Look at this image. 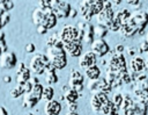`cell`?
<instances>
[{
    "mask_svg": "<svg viewBox=\"0 0 148 115\" xmlns=\"http://www.w3.org/2000/svg\"><path fill=\"white\" fill-rule=\"evenodd\" d=\"M61 112V105L57 100L47 101L44 106V113L46 115H59Z\"/></svg>",
    "mask_w": 148,
    "mask_h": 115,
    "instance_id": "cell-16",
    "label": "cell"
},
{
    "mask_svg": "<svg viewBox=\"0 0 148 115\" xmlns=\"http://www.w3.org/2000/svg\"><path fill=\"white\" fill-rule=\"evenodd\" d=\"M39 101L37 99H35L30 93H25L23 95V99H22V106L24 108H34Z\"/></svg>",
    "mask_w": 148,
    "mask_h": 115,
    "instance_id": "cell-21",
    "label": "cell"
},
{
    "mask_svg": "<svg viewBox=\"0 0 148 115\" xmlns=\"http://www.w3.org/2000/svg\"><path fill=\"white\" fill-rule=\"evenodd\" d=\"M88 88L96 93V92H103V93H109L112 89L111 84L105 79V78H99L97 80H89L88 82Z\"/></svg>",
    "mask_w": 148,
    "mask_h": 115,
    "instance_id": "cell-4",
    "label": "cell"
},
{
    "mask_svg": "<svg viewBox=\"0 0 148 115\" xmlns=\"http://www.w3.org/2000/svg\"><path fill=\"white\" fill-rule=\"evenodd\" d=\"M24 51H25L27 53H32V52L35 51V45H34V43H28V44L24 46Z\"/></svg>",
    "mask_w": 148,
    "mask_h": 115,
    "instance_id": "cell-36",
    "label": "cell"
},
{
    "mask_svg": "<svg viewBox=\"0 0 148 115\" xmlns=\"http://www.w3.org/2000/svg\"><path fill=\"white\" fill-rule=\"evenodd\" d=\"M126 52H127L131 57L134 58V55L136 53V48H135V46H127V48H126Z\"/></svg>",
    "mask_w": 148,
    "mask_h": 115,
    "instance_id": "cell-38",
    "label": "cell"
},
{
    "mask_svg": "<svg viewBox=\"0 0 148 115\" xmlns=\"http://www.w3.org/2000/svg\"><path fill=\"white\" fill-rule=\"evenodd\" d=\"M0 115H8V112L6 110V108L3 106L0 107Z\"/></svg>",
    "mask_w": 148,
    "mask_h": 115,
    "instance_id": "cell-44",
    "label": "cell"
},
{
    "mask_svg": "<svg viewBox=\"0 0 148 115\" xmlns=\"http://www.w3.org/2000/svg\"><path fill=\"white\" fill-rule=\"evenodd\" d=\"M58 42H60V38H59V34H58V35L53 34V35H51V36L47 38V41H46V46H51V45H54V44H57Z\"/></svg>",
    "mask_w": 148,
    "mask_h": 115,
    "instance_id": "cell-32",
    "label": "cell"
},
{
    "mask_svg": "<svg viewBox=\"0 0 148 115\" xmlns=\"http://www.w3.org/2000/svg\"><path fill=\"white\" fill-rule=\"evenodd\" d=\"M139 52H148V41L146 38L140 41L139 44Z\"/></svg>",
    "mask_w": 148,
    "mask_h": 115,
    "instance_id": "cell-33",
    "label": "cell"
},
{
    "mask_svg": "<svg viewBox=\"0 0 148 115\" xmlns=\"http://www.w3.org/2000/svg\"><path fill=\"white\" fill-rule=\"evenodd\" d=\"M57 21H58V17L53 14V12L52 13H49V14H46L45 15V19H44V21H43V26L44 27H46L47 29H52L53 27H56V24H57ZM40 26V24H39Z\"/></svg>",
    "mask_w": 148,
    "mask_h": 115,
    "instance_id": "cell-23",
    "label": "cell"
},
{
    "mask_svg": "<svg viewBox=\"0 0 148 115\" xmlns=\"http://www.w3.org/2000/svg\"><path fill=\"white\" fill-rule=\"evenodd\" d=\"M49 62L57 69V70H62L67 65V58H66V52L64 50V44L62 42H58L54 45L46 46V52H45Z\"/></svg>",
    "mask_w": 148,
    "mask_h": 115,
    "instance_id": "cell-1",
    "label": "cell"
},
{
    "mask_svg": "<svg viewBox=\"0 0 148 115\" xmlns=\"http://www.w3.org/2000/svg\"><path fill=\"white\" fill-rule=\"evenodd\" d=\"M67 115H79V114L77 113H68Z\"/></svg>",
    "mask_w": 148,
    "mask_h": 115,
    "instance_id": "cell-48",
    "label": "cell"
},
{
    "mask_svg": "<svg viewBox=\"0 0 148 115\" xmlns=\"http://www.w3.org/2000/svg\"><path fill=\"white\" fill-rule=\"evenodd\" d=\"M3 81H5L6 84L10 82V81H12V77H10V76H5V77H3Z\"/></svg>",
    "mask_w": 148,
    "mask_h": 115,
    "instance_id": "cell-46",
    "label": "cell"
},
{
    "mask_svg": "<svg viewBox=\"0 0 148 115\" xmlns=\"http://www.w3.org/2000/svg\"><path fill=\"white\" fill-rule=\"evenodd\" d=\"M53 94H54L53 88H52L51 86H46V87H44V89H43L42 99L45 100L46 102H47V101H51V100H53V99H52V98H53Z\"/></svg>",
    "mask_w": 148,
    "mask_h": 115,
    "instance_id": "cell-28",
    "label": "cell"
},
{
    "mask_svg": "<svg viewBox=\"0 0 148 115\" xmlns=\"http://www.w3.org/2000/svg\"><path fill=\"white\" fill-rule=\"evenodd\" d=\"M111 101L113 102V105H114L116 107L120 108V106H121V103H123V101H124V96H123L120 93H116V94L113 95V98H112Z\"/></svg>",
    "mask_w": 148,
    "mask_h": 115,
    "instance_id": "cell-30",
    "label": "cell"
},
{
    "mask_svg": "<svg viewBox=\"0 0 148 115\" xmlns=\"http://www.w3.org/2000/svg\"><path fill=\"white\" fill-rule=\"evenodd\" d=\"M127 3L128 5H138V6H140L141 5V1H139V0H134V1H127Z\"/></svg>",
    "mask_w": 148,
    "mask_h": 115,
    "instance_id": "cell-45",
    "label": "cell"
},
{
    "mask_svg": "<svg viewBox=\"0 0 148 115\" xmlns=\"http://www.w3.org/2000/svg\"><path fill=\"white\" fill-rule=\"evenodd\" d=\"M9 95H10V98H13V99H17L18 96H21V95H24V91H23V88H22V86L21 85H16L10 92H9Z\"/></svg>",
    "mask_w": 148,
    "mask_h": 115,
    "instance_id": "cell-29",
    "label": "cell"
},
{
    "mask_svg": "<svg viewBox=\"0 0 148 115\" xmlns=\"http://www.w3.org/2000/svg\"><path fill=\"white\" fill-rule=\"evenodd\" d=\"M130 21L139 28V34H141L148 23V13L145 10H138L132 15Z\"/></svg>",
    "mask_w": 148,
    "mask_h": 115,
    "instance_id": "cell-8",
    "label": "cell"
},
{
    "mask_svg": "<svg viewBox=\"0 0 148 115\" xmlns=\"http://www.w3.org/2000/svg\"><path fill=\"white\" fill-rule=\"evenodd\" d=\"M25 115H35L34 113H28V114H25Z\"/></svg>",
    "mask_w": 148,
    "mask_h": 115,
    "instance_id": "cell-49",
    "label": "cell"
},
{
    "mask_svg": "<svg viewBox=\"0 0 148 115\" xmlns=\"http://www.w3.org/2000/svg\"><path fill=\"white\" fill-rule=\"evenodd\" d=\"M121 20L119 19V16L116 14L114 15V19L111 21V23L109 24V27H108V29L110 30V31H119L120 30V27H121Z\"/></svg>",
    "mask_w": 148,
    "mask_h": 115,
    "instance_id": "cell-27",
    "label": "cell"
},
{
    "mask_svg": "<svg viewBox=\"0 0 148 115\" xmlns=\"http://www.w3.org/2000/svg\"><path fill=\"white\" fill-rule=\"evenodd\" d=\"M68 112L69 113H76V108H77V103L76 102H73V103H68Z\"/></svg>",
    "mask_w": 148,
    "mask_h": 115,
    "instance_id": "cell-39",
    "label": "cell"
},
{
    "mask_svg": "<svg viewBox=\"0 0 148 115\" xmlns=\"http://www.w3.org/2000/svg\"><path fill=\"white\" fill-rule=\"evenodd\" d=\"M116 13L113 12L112 8H104L96 17H97V22L99 24H103L105 27H109V24L111 23V21L114 19Z\"/></svg>",
    "mask_w": 148,
    "mask_h": 115,
    "instance_id": "cell-12",
    "label": "cell"
},
{
    "mask_svg": "<svg viewBox=\"0 0 148 115\" xmlns=\"http://www.w3.org/2000/svg\"><path fill=\"white\" fill-rule=\"evenodd\" d=\"M5 35H3V33H0V45H3L5 46V49H6V45H5Z\"/></svg>",
    "mask_w": 148,
    "mask_h": 115,
    "instance_id": "cell-42",
    "label": "cell"
},
{
    "mask_svg": "<svg viewBox=\"0 0 148 115\" xmlns=\"http://www.w3.org/2000/svg\"><path fill=\"white\" fill-rule=\"evenodd\" d=\"M16 63H17V59H16V56L14 52H3L0 56V66L2 69L10 70V69L15 67Z\"/></svg>",
    "mask_w": 148,
    "mask_h": 115,
    "instance_id": "cell-11",
    "label": "cell"
},
{
    "mask_svg": "<svg viewBox=\"0 0 148 115\" xmlns=\"http://www.w3.org/2000/svg\"><path fill=\"white\" fill-rule=\"evenodd\" d=\"M133 95H134L135 101L145 102V103L148 105V89H138V88H135L133 91Z\"/></svg>",
    "mask_w": 148,
    "mask_h": 115,
    "instance_id": "cell-22",
    "label": "cell"
},
{
    "mask_svg": "<svg viewBox=\"0 0 148 115\" xmlns=\"http://www.w3.org/2000/svg\"><path fill=\"white\" fill-rule=\"evenodd\" d=\"M119 31H120V35H121L124 38H130V37H132V36H134L135 34H139V28H138L136 26H134V24L128 20L126 23L121 24Z\"/></svg>",
    "mask_w": 148,
    "mask_h": 115,
    "instance_id": "cell-13",
    "label": "cell"
},
{
    "mask_svg": "<svg viewBox=\"0 0 148 115\" xmlns=\"http://www.w3.org/2000/svg\"><path fill=\"white\" fill-rule=\"evenodd\" d=\"M124 50H125V48H124L123 44H118V45H116V48H114V51H116L117 53H123Z\"/></svg>",
    "mask_w": 148,
    "mask_h": 115,
    "instance_id": "cell-40",
    "label": "cell"
},
{
    "mask_svg": "<svg viewBox=\"0 0 148 115\" xmlns=\"http://www.w3.org/2000/svg\"><path fill=\"white\" fill-rule=\"evenodd\" d=\"M112 2V5H119V3H121V1H111Z\"/></svg>",
    "mask_w": 148,
    "mask_h": 115,
    "instance_id": "cell-47",
    "label": "cell"
},
{
    "mask_svg": "<svg viewBox=\"0 0 148 115\" xmlns=\"http://www.w3.org/2000/svg\"><path fill=\"white\" fill-rule=\"evenodd\" d=\"M83 37L84 33L83 30L79 29L77 26H65L60 33H59V38L62 43H71V42H80L83 43Z\"/></svg>",
    "mask_w": 148,
    "mask_h": 115,
    "instance_id": "cell-2",
    "label": "cell"
},
{
    "mask_svg": "<svg viewBox=\"0 0 148 115\" xmlns=\"http://www.w3.org/2000/svg\"><path fill=\"white\" fill-rule=\"evenodd\" d=\"M64 44V50L65 52L71 56V57H81L82 56V50L83 45L80 42H71V43H62Z\"/></svg>",
    "mask_w": 148,
    "mask_h": 115,
    "instance_id": "cell-10",
    "label": "cell"
},
{
    "mask_svg": "<svg viewBox=\"0 0 148 115\" xmlns=\"http://www.w3.org/2000/svg\"><path fill=\"white\" fill-rule=\"evenodd\" d=\"M30 82H31L32 85H37V84H39L37 77H31V78H30Z\"/></svg>",
    "mask_w": 148,
    "mask_h": 115,
    "instance_id": "cell-43",
    "label": "cell"
},
{
    "mask_svg": "<svg viewBox=\"0 0 148 115\" xmlns=\"http://www.w3.org/2000/svg\"><path fill=\"white\" fill-rule=\"evenodd\" d=\"M96 63H97V57L92 51H87V52L82 53V56L79 58V65L83 70H87V69L96 65Z\"/></svg>",
    "mask_w": 148,
    "mask_h": 115,
    "instance_id": "cell-9",
    "label": "cell"
},
{
    "mask_svg": "<svg viewBox=\"0 0 148 115\" xmlns=\"http://www.w3.org/2000/svg\"><path fill=\"white\" fill-rule=\"evenodd\" d=\"M108 31H109L108 27H105V26H103V24L97 23L96 26H94V33H95V37H96V38L103 39V38L106 36Z\"/></svg>",
    "mask_w": 148,
    "mask_h": 115,
    "instance_id": "cell-24",
    "label": "cell"
},
{
    "mask_svg": "<svg viewBox=\"0 0 148 115\" xmlns=\"http://www.w3.org/2000/svg\"><path fill=\"white\" fill-rule=\"evenodd\" d=\"M84 74L89 80H97V79H99L101 70H99V67L97 65H94V66L84 70Z\"/></svg>",
    "mask_w": 148,
    "mask_h": 115,
    "instance_id": "cell-20",
    "label": "cell"
},
{
    "mask_svg": "<svg viewBox=\"0 0 148 115\" xmlns=\"http://www.w3.org/2000/svg\"><path fill=\"white\" fill-rule=\"evenodd\" d=\"M49 65H50V62L45 53H36L30 59L29 69L31 72H34L36 76H38V74H43Z\"/></svg>",
    "mask_w": 148,
    "mask_h": 115,
    "instance_id": "cell-3",
    "label": "cell"
},
{
    "mask_svg": "<svg viewBox=\"0 0 148 115\" xmlns=\"http://www.w3.org/2000/svg\"><path fill=\"white\" fill-rule=\"evenodd\" d=\"M110 99L108 98V94L106 93H103V92H96L92 94L91 99H90V106H91V109L95 112V113H101V109L102 107L109 101Z\"/></svg>",
    "mask_w": 148,
    "mask_h": 115,
    "instance_id": "cell-6",
    "label": "cell"
},
{
    "mask_svg": "<svg viewBox=\"0 0 148 115\" xmlns=\"http://www.w3.org/2000/svg\"><path fill=\"white\" fill-rule=\"evenodd\" d=\"M71 9H72V7L67 1H60L58 7L56 9H53L52 12L58 19H62V17H69Z\"/></svg>",
    "mask_w": 148,
    "mask_h": 115,
    "instance_id": "cell-14",
    "label": "cell"
},
{
    "mask_svg": "<svg viewBox=\"0 0 148 115\" xmlns=\"http://www.w3.org/2000/svg\"><path fill=\"white\" fill-rule=\"evenodd\" d=\"M77 9H75V8H72L71 9V13H69V17H75L76 15H77Z\"/></svg>",
    "mask_w": 148,
    "mask_h": 115,
    "instance_id": "cell-41",
    "label": "cell"
},
{
    "mask_svg": "<svg viewBox=\"0 0 148 115\" xmlns=\"http://www.w3.org/2000/svg\"><path fill=\"white\" fill-rule=\"evenodd\" d=\"M14 7V2L13 1H0V10L1 12H7L9 9H12Z\"/></svg>",
    "mask_w": 148,
    "mask_h": 115,
    "instance_id": "cell-31",
    "label": "cell"
},
{
    "mask_svg": "<svg viewBox=\"0 0 148 115\" xmlns=\"http://www.w3.org/2000/svg\"><path fill=\"white\" fill-rule=\"evenodd\" d=\"M0 20H1V26H5L9 20H10V15H8L7 13L0 15Z\"/></svg>",
    "mask_w": 148,
    "mask_h": 115,
    "instance_id": "cell-35",
    "label": "cell"
},
{
    "mask_svg": "<svg viewBox=\"0 0 148 115\" xmlns=\"http://www.w3.org/2000/svg\"><path fill=\"white\" fill-rule=\"evenodd\" d=\"M46 14H49V13H45L42 8H39V7L35 8L34 12H32V15H31L32 23H34L36 27L39 26V24H42L43 21H44V19H45V15H46Z\"/></svg>",
    "mask_w": 148,
    "mask_h": 115,
    "instance_id": "cell-18",
    "label": "cell"
},
{
    "mask_svg": "<svg viewBox=\"0 0 148 115\" xmlns=\"http://www.w3.org/2000/svg\"><path fill=\"white\" fill-rule=\"evenodd\" d=\"M146 62L143 58L141 57H134L131 59L130 62V67H131V72H134L136 74L142 73L143 71H146Z\"/></svg>",
    "mask_w": 148,
    "mask_h": 115,
    "instance_id": "cell-15",
    "label": "cell"
},
{
    "mask_svg": "<svg viewBox=\"0 0 148 115\" xmlns=\"http://www.w3.org/2000/svg\"><path fill=\"white\" fill-rule=\"evenodd\" d=\"M90 49H91L90 51H92L96 55V57H101V58L110 52L109 44L101 38H95V41L90 44Z\"/></svg>",
    "mask_w": 148,
    "mask_h": 115,
    "instance_id": "cell-7",
    "label": "cell"
},
{
    "mask_svg": "<svg viewBox=\"0 0 148 115\" xmlns=\"http://www.w3.org/2000/svg\"><path fill=\"white\" fill-rule=\"evenodd\" d=\"M47 30H49V29H47L46 27H44L43 24L37 26V34H39V35H44V34H46Z\"/></svg>",
    "mask_w": 148,
    "mask_h": 115,
    "instance_id": "cell-37",
    "label": "cell"
},
{
    "mask_svg": "<svg viewBox=\"0 0 148 115\" xmlns=\"http://www.w3.org/2000/svg\"><path fill=\"white\" fill-rule=\"evenodd\" d=\"M146 39H147V41H148V33H147V34H146Z\"/></svg>",
    "mask_w": 148,
    "mask_h": 115,
    "instance_id": "cell-50",
    "label": "cell"
},
{
    "mask_svg": "<svg viewBox=\"0 0 148 115\" xmlns=\"http://www.w3.org/2000/svg\"><path fill=\"white\" fill-rule=\"evenodd\" d=\"M147 13H148V10H147Z\"/></svg>",
    "mask_w": 148,
    "mask_h": 115,
    "instance_id": "cell-51",
    "label": "cell"
},
{
    "mask_svg": "<svg viewBox=\"0 0 148 115\" xmlns=\"http://www.w3.org/2000/svg\"><path fill=\"white\" fill-rule=\"evenodd\" d=\"M83 33H84L83 42H86V43H89V44H91V43H92V42L95 41V33H94V26H92V24H90V23H87V26H86V28H84Z\"/></svg>",
    "mask_w": 148,
    "mask_h": 115,
    "instance_id": "cell-19",
    "label": "cell"
},
{
    "mask_svg": "<svg viewBox=\"0 0 148 115\" xmlns=\"http://www.w3.org/2000/svg\"><path fill=\"white\" fill-rule=\"evenodd\" d=\"M30 69H28V67H25L22 72H20L18 74H16L17 77H16V81H17V84L18 85H22V84H24V82H27V81H29L30 80Z\"/></svg>",
    "mask_w": 148,
    "mask_h": 115,
    "instance_id": "cell-25",
    "label": "cell"
},
{
    "mask_svg": "<svg viewBox=\"0 0 148 115\" xmlns=\"http://www.w3.org/2000/svg\"><path fill=\"white\" fill-rule=\"evenodd\" d=\"M21 86H22V88H23V91H24V94H25V93H29V92L32 89V86H34V85H32V84L30 82V80H29V81L22 84Z\"/></svg>",
    "mask_w": 148,
    "mask_h": 115,
    "instance_id": "cell-34",
    "label": "cell"
},
{
    "mask_svg": "<svg viewBox=\"0 0 148 115\" xmlns=\"http://www.w3.org/2000/svg\"><path fill=\"white\" fill-rule=\"evenodd\" d=\"M61 89L64 92V100H66L67 103L76 102V100L80 96V93L76 92V91H74V89H72L69 86H62Z\"/></svg>",
    "mask_w": 148,
    "mask_h": 115,
    "instance_id": "cell-17",
    "label": "cell"
},
{
    "mask_svg": "<svg viewBox=\"0 0 148 115\" xmlns=\"http://www.w3.org/2000/svg\"><path fill=\"white\" fill-rule=\"evenodd\" d=\"M43 89H44V87H43L40 84H37V85H34V86H32V89H31L29 93H30L35 99H37L38 101H40V100H42Z\"/></svg>",
    "mask_w": 148,
    "mask_h": 115,
    "instance_id": "cell-26",
    "label": "cell"
},
{
    "mask_svg": "<svg viewBox=\"0 0 148 115\" xmlns=\"http://www.w3.org/2000/svg\"><path fill=\"white\" fill-rule=\"evenodd\" d=\"M83 80H84V77H83V74H82L80 71H77V70H72V71H71V74H69L68 86H69L72 89H74V91L81 93L82 89H83Z\"/></svg>",
    "mask_w": 148,
    "mask_h": 115,
    "instance_id": "cell-5",
    "label": "cell"
}]
</instances>
